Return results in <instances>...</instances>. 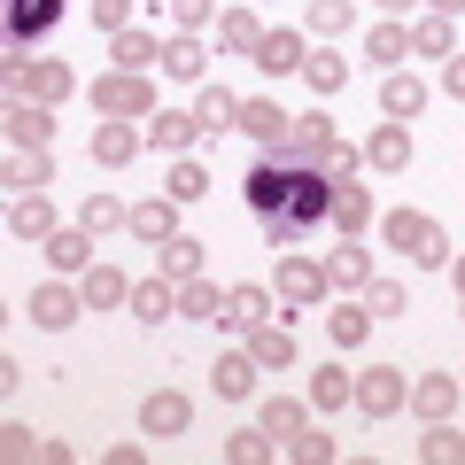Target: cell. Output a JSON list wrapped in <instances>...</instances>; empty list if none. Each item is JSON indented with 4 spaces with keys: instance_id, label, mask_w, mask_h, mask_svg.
Here are the masks:
<instances>
[{
    "instance_id": "24",
    "label": "cell",
    "mask_w": 465,
    "mask_h": 465,
    "mask_svg": "<svg viewBox=\"0 0 465 465\" xmlns=\"http://www.w3.org/2000/svg\"><path fill=\"white\" fill-rule=\"evenodd\" d=\"M232 311V287H210V280H179V318H202V326H225Z\"/></svg>"
},
{
    "instance_id": "43",
    "label": "cell",
    "mask_w": 465,
    "mask_h": 465,
    "mask_svg": "<svg viewBox=\"0 0 465 465\" xmlns=\"http://www.w3.org/2000/svg\"><path fill=\"white\" fill-rule=\"evenodd\" d=\"M302 78H311V94H341V85H349V63H341V47H318L311 63H302Z\"/></svg>"
},
{
    "instance_id": "44",
    "label": "cell",
    "mask_w": 465,
    "mask_h": 465,
    "mask_svg": "<svg viewBox=\"0 0 465 465\" xmlns=\"http://www.w3.org/2000/svg\"><path fill=\"white\" fill-rule=\"evenodd\" d=\"M163 186H171V202H179V210H186V202H202V194H210V171H202L194 155H179V163H171V179H163Z\"/></svg>"
},
{
    "instance_id": "28",
    "label": "cell",
    "mask_w": 465,
    "mask_h": 465,
    "mask_svg": "<svg viewBox=\"0 0 465 465\" xmlns=\"http://www.w3.org/2000/svg\"><path fill=\"white\" fill-rule=\"evenodd\" d=\"M217 47L225 54H256L264 47V16H256V8H225V16H217Z\"/></svg>"
},
{
    "instance_id": "50",
    "label": "cell",
    "mask_w": 465,
    "mask_h": 465,
    "mask_svg": "<svg viewBox=\"0 0 465 465\" xmlns=\"http://www.w3.org/2000/svg\"><path fill=\"white\" fill-rule=\"evenodd\" d=\"M171 8V24H179V32H202V24L217 16V0H163Z\"/></svg>"
},
{
    "instance_id": "31",
    "label": "cell",
    "mask_w": 465,
    "mask_h": 465,
    "mask_svg": "<svg viewBox=\"0 0 465 465\" xmlns=\"http://www.w3.org/2000/svg\"><path fill=\"white\" fill-rule=\"evenodd\" d=\"M8 232H16V241H47L54 232V202L47 194H16L8 202Z\"/></svg>"
},
{
    "instance_id": "46",
    "label": "cell",
    "mask_w": 465,
    "mask_h": 465,
    "mask_svg": "<svg viewBox=\"0 0 465 465\" xmlns=\"http://www.w3.org/2000/svg\"><path fill=\"white\" fill-rule=\"evenodd\" d=\"M124 217H133V210H124L116 194H101V186H94V194H85V210H78V225H85V232H109V225H124Z\"/></svg>"
},
{
    "instance_id": "2",
    "label": "cell",
    "mask_w": 465,
    "mask_h": 465,
    "mask_svg": "<svg viewBox=\"0 0 465 465\" xmlns=\"http://www.w3.org/2000/svg\"><path fill=\"white\" fill-rule=\"evenodd\" d=\"M287 155L311 171H326V179H357V148H349L341 133H333V116H295V140H287Z\"/></svg>"
},
{
    "instance_id": "11",
    "label": "cell",
    "mask_w": 465,
    "mask_h": 465,
    "mask_svg": "<svg viewBox=\"0 0 465 465\" xmlns=\"http://www.w3.org/2000/svg\"><path fill=\"white\" fill-rule=\"evenodd\" d=\"M78 311H85V287H63V280L32 287V326H39V333H63V326H78Z\"/></svg>"
},
{
    "instance_id": "21",
    "label": "cell",
    "mask_w": 465,
    "mask_h": 465,
    "mask_svg": "<svg viewBox=\"0 0 465 465\" xmlns=\"http://www.w3.org/2000/svg\"><path fill=\"white\" fill-rule=\"evenodd\" d=\"M326 287H333V295H365V287H372V256L357 249V241H341V249L326 256Z\"/></svg>"
},
{
    "instance_id": "54",
    "label": "cell",
    "mask_w": 465,
    "mask_h": 465,
    "mask_svg": "<svg viewBox=\"0 0 465 465\" xmlns=\"http://www.w3.org/2000/svg\"><path fill=\"white\" fill-rule=\"evenodd\" d=\"M372 8H388V16L403 24V16H411V8H419V0H372Z\"/></svg>"
},
{
    "instance_id": "34",
    "label": "cell",
    "mask_w": 465,
    "mask_h": 465,
    "mask_svg": "<svg viewBox=\"0 0 465 465\" xmlns=\"http://www.w3.org/2000/svg\"><path fill=\"white\" fill-rule=\"evenodd\" d=\"M155 272L163 280H202V241L194 232H171L163 249H155Z\"/></svg>"
},
{
    "instance_id": "32",
    "label": "cell",
    "mask_w": 465,
    "mask_h": 465,
    "mask_svg": "<svg viewBox=\"0 0 465 465\" xmlns=\"http://www.w3.org/2000/svg\"><path fill=\"white\" fill-rule=\"evenodd\" d=\"M326 333H333V349H365V333H372V302L357 311L349 295H333V311H326Z\"/></svg>"
},
{
    "instance_id": "16",
    "label": "cell",
    "mask_w": 465,
    "mask_h": 465,
    "mask_svg": "<svg viewBox=\"0 0 465 465\" xmlns=\"http://www.w3.org/2000/svg\"><path fill=\"white\" fill-rule=\"evenodd\" d=\"M140 148H148L140 124H116V116H109V124H94V163H101V171H124Z\"/></svg>"
},
{
    "instance_id": "3",
    "label": "cell",
    "mask_w": 465,
    "mask_h": 465,
    "mask_svg": "<svg viewBox=\"0 0 465 465\" xmlns=\"http://www.w3.org/2000/svg\"><path fill=\"white\" fill-rule=\"evenodd\" d=\"M381 241H388L396 256H411L419 272L450 264V241H442V225H434L427 210H388V217H381Z\"/></svg>"
},
{
    "instance_id": "51",
    "label": "cell",
    "mask_w": 465,
    "mask_h": 465,
    "mask_svg": "<svg viewBox=\"0 0 465 465\" xmlns=\"http://www.w3.org/2000/svg\"><path fill=\"white\" fill-rule=\"evenodd\" d=\"M442 94H458V101H465V47L442 63Z\"/></svg>"
},
{
    "instance_id": "9",
    "label": "cell",
    "mask_w": 465,
    "mask_h": 465,
    "mask_svg": "<svg viewBox=\"0 0 465 465\" xmlns=\"http://www.w3.org/2000/svg\"><path fill=\"white\" fill-rule=\"evenodd\" d=\"M241 133H249L264 155H287V140H295V116H287L280 101H264V94H256V101H241Z\"/></svg>"
},
{
    "instance_id": "36",
    "label": "cell",
    "mask_w": 465,
    "mask_h": 465,
    "mask_svg": "<svg viewBox=\"0 0 465 465\" xmlns=\"http://www.w3.org/2000/svg\"><path fill=\"white\" fill-rule=\"evenodd\" d=\"M109 54H116V70H148V63H163V39L155 32H109Z\"/></svg>"
},
{
    "instance_id": "35",
    "label": "cell",
    "mask_w": 465,
    "mask_h": 465,
    "mask_svg": "<svg viewBox=\"0 0 465 465\" xmlns=\"http://www.w3.org/2000/svg\"><path fill=\"white\" fill-rule=\"evenodd\" d=\"M381 109L396 116V124H411V116L427 109V85H419L411 70H388V85H381Z\"/></svg>"
},
{
    "instance_id": "23",
    "label": "cell",
    "mask_w": 465,
    "mask_h": 465,
    "mask_svg": "<svg viewBox=\"0 0 465 465\" xmlns=\"http://www.w3.org/2000/svg\"><path fill=\"white\" fill-rule=\"evenodd\" d=\"M133 318L140 326H163V318H179V280H133Z\"/></svg>"
},
{
    "instance_id": "14",
    "label": "cell",
    "mask_w": 465,
    "mask_h": 465,
    "mask_svg": "<svg viewBox=\"0 0 465 465\" xmlns=\"http://www.w3.org/2000/svg\"><path fill=\"white\" fill-rule=\"evenodd\" d=\"M249 63L264 70V78H295V70L311 63V47H302V32H287V24H280V32H264V47H256Z\"/></svg>"
},
{
    "instance_id": "45",
    "label": "cell",
    "mask_w": 465,
    "mask_h": 465,
    "mask_svg": "<svg viewBox=\"0 0 465 465\" xmlns=\"http://www.w3.org/2000/svg\"><path fill=\"white\" fill-rule=\"evenodd\" d=\"M225 458L232 465H264V458H280V442H272L264 427H249V434H225Z\"/></svg>"
},
{
    "instance_id": "17",
    "label": "cell",
    "mask_w": 465,
    "mask_h": 465,
    "mask_svg": "<svg viewBox=\"0 0 465 465\" xmlns=\"http://www.w3.org/2000/svg\"><path fill=\"white\" fill-rule=\"evenodd\" d=\"M458 396H465L458 372H419V381H411V411L419 419H450V411H458Z\"/></svg>"
},
{
    "instance_id": "30",
    "label": "cell",
    "mask_w": 465,
    "mask_h": 465,
    "mask_svg": "<svg viewBox=\"0 0 465 465\" xmlns=\"http://www.w3.org/2000/svg\"><path fill=\"white\" fill-rule=\"evenodd\" d=\"M78 287H85V311H116V302H133V280L116 264H94V272H78Z\"/></svg>"
},
{
    "instance_id": "5",
    "label": "cell",
    "mask_w": 465,
    "mask_h": 465,
    "mask_svg": "<svg viewBox=\"0 0 465 465\" xmlns=\"http://www.w3.org/2000/svg\"><path fill=\"white\" fill-rule=\"evenodd\" d=\"M54 24H63V0H0V39H8V54L39 47Z\"/></svg>"
},
{
    "instance_id": "57",
    "label": "cell",
    "mask_w": 465,
    "mask_h": 465,
    "mask_svg": "<svg viewBox=\"0 0 465 465\" xmlns=\"http://www.w3.org/2000/svg\"><path fill=\"white\" fill-rule=\"evenodd\" d=\"M458 311H465V295H458Z\"/></svg>"
},
{
    "instance_id": "6",
    "label": "cell",
    "mask_w": 465,
    "mask_h": 465,
    "mask_svg": "<svg viewBox=\"0 0 465 465\" xmlns=\"http://www.w3.org/2000/svg\"><path fill=\"white\" fill-rule=\"evenodd\" d=\"M8 94L47 101V109H54V101H70V94H78V70H70V63H54V54H39V63H16V70H8Z\"/></svg>"
},
{
    "instance_id": "19",
    "label": "cell",
    "mask_w": 465,
    "mask_h": 465,
    "mask_svg": "<svg viewBox=\"0 0 465 465\" xmlns=\"http://www.w3.org/2000/svg\"><path fill=\"white\" fill-rule=\"evenodd\" d=\"M365 163L388 171V179H396V171H411V124H396V116H388L381 133L365 140Z\"/></svg>"
},
{
    "instance_id": "10",
    "label": "cell",
    "mask_w": 465,
    "mask_h": 465,
    "mask_svg": "<svg viewBox=\"0 0 465 465\" xmlns=\"http://www.w3.org/2000/svg\"><path fill=\"white\" fill-rule=\"evenodd\" d=\"M186 427H194V403H186L179 388H148V403H140V434H155V442H179Z\"/></svg>"
},
{
    "instance_id": "29",
    "label": "cell",
    "mask_w": 465,
    "mask_h": 465,
    "mask_svg": "<svg viewBox=\"0 0 465 465\" xmlns=\"http://www.w3.org/2000/svg\"><path fill=\"white\" fill-rule=\"evenodd\" d=\"M365 225H372V194L357 179H333V232L349 241V232H365Z\"/></svg>"
},
{
    "instance_id": "41",
    "label": "cell",
    "mask_w": 465,
    "mask_h": 465,
    "mask_svg": "<svg viewBox=\"0 0 465 465\" xmlns=\"http://www.w3.org/2000/svg\"><path fill=\"white\" fill-rule=\"evenodd\" d=\"M365 54H372V63H388V70H403V54H411V24H396V16H388V24H372Z\"/></svg>"
},
{
    "instance_id": "7",
    "label": "cell",
    "mask_w": 465,
    "mask_h": 465,
    "mask_svg": "<svg viewBox=\"0 0 465 465\" xmlns=\"http://www.w3.org/2000/svg\"><path fill=\"white\" fill-rule=\"evenodd\" d=\"M403 403H411L403 365H365V372H357V411H365V419H396Z\"/></svg>"
},
{
    "instance_id": "56",
    "label": "cell",
    "mask_w": 465,
    "mask_h": 465,
    "mask_svg": "<svg viewBox=\"0 0 465 465\" xmlns=\"http://www.w3.org/2000/svg\"><path fill=\"white\" fill-rule=\"evenodd\" d=\"M450 280H458V295H465V256H458V264H450Z\"/></svg>"
},
{
    "instance_id": "1",
    "label": "cell",
    "mask_w": 465,
    "mask_h": 465,
    "mask_svg": "<svg viewBox=\"0 0 465 465\" xmlns=\"http://www.w3.org/2000/svg\"><path fill=\"white\" fill-rule=\"evenodd\" d=\"M287 163H295V155H287ZM256 225H264L272 249H302L311 232H326V225H333V179H326V171H311V163H295V171H287L280 210L256 217Z\"/></svg>"
},
{
    "instance_id": "48",
    "label": "cell",
    "mask_w": 465,
    "mask_h": 465,
    "mask_svg": "<svg viewBox=\"0 0 465 465\" xmlns=\"http://www.w3.org/2000/svg\"><path fill=\"white\" fill-rule=\"evenodd\" d=\"M365 302H372V318H403V311H411V295H403V280H381V272H372Z\"/></svg>"
},
{
    "instance_id": "49",
    "label": "cell",
    "mask_w": 465,
    "mask_h": 465,
    "mask_svg": "<svg viewBox=\"0 0 465 465\" xmlns=\"http://www.w3.org/2000/svg\"><path fill=\"white\" fill-rule=\"evenodd\" d=\"M133 8L140 0H94V32H133Z\"/></svg>"
},
{
    "instance_id": "26",
    "label": "cell",
    "mask_w": 465,
    "mask_h": 465,
    "mask_svg": "<svg viewBox=\"0 0 465 465\" xmlns=\"http://www.w3.org/2000/svg\"><path fill=\"white\" fill-rule=\"evenodd\" d=\"M8 186H16V194H47L54 186V155L47 148H8Z\"/></svg>"
},
{
    "instance_id": "53",
    "label": "cell",
    "mask_w": 465,
    "mask_h": 465,
    "mask_svg": "<svg viewBox=\"0 0 465 465\" xmlns=\"http://www.w3.org/2000/svg\"><path fill=\"white\" fill-rule=\"evenodd\" d=\"M8 458H39V434L32 427H8Z\"/></svg>"
},
{
    "instance_id": "18",
    "label": "cell",
    "mask_w": 465,
    "mask_h": 465,
    "mask_svg": "<svg viewBox=\"0 0 465 465\" xmlns=\"http://www.w3.org/2000/svg\"><path fill=\"white\" fill-rule=\"evenodd\" d=\"M256 372H264V365H256L249 349H225V357L210 365V388H217L225 403H241V396H256Z\"/></svg>"
},
{
    "instance_id": "38",
    "label": "cell",
    "mask_w": 465,
    "mask_h": 465,
    "mask_svg": "<svg viewBox=\"0 0 465 465\" xmlns=\"http://www.w3.org/2000/svg\"><path fill=\"white\" fill-rule=\"evenodd\" d=\"M302 32H311V39H349V32H357V8H349V0H311Z\"/></svg>"
},
{
    "instance_id": "33",
    "label": "cell",
    "mask_w": 465,
    "mask_h": 465,
    "mask_svg": "<svg viewBox=\"0 0 465 465\" xmlns=\"http://www.w3.org/2000/svg\"><path fill=\"white\" fill-rule=\"evenodd\" d=\"M411 54H427V63H450V54H458V24L427 8V16L411 24Z\"/></svg>"
},
{
    "instance_id": "22",
    "label": "cell",
    "mask_w": 465,
    "mask_h": 465,
    "mask_svg": "<svg viewBox=\"0 0 465 465\" xmlns=\"http://www.w3.org/2000/svg\"><path fill=\"white\" fill-rule=\"evenodd\" d=\"M249 357L264 372H287L295 365V333H287V318H264V326H249Z\"/></svg>"
},
{
    "instance_id": "55",
    "label": "cell",
    "mask_w": 465,
    "mask_h": 465,
    "mask_svg": "<svg viewBox=\"0 0 465 465\" xmlns=\"http://www.w3.org/2000/svg\"><path fill=\"white\" fill-rule=\"evenodd\" d=\"M427 8L434 16H465V0H427Z\"/></svg>"
},
{
    "instance_id": "42",
    "label": "cell",
    "mask_w": 465,
    "mask_h": 465,
    "mask_svg": "<svg viewBox=\"0 0 465 465\" xmlns=\"http://www.w3.org/2000/svg\"><path fill=\"white\" fill-rule=\"evenodd\" d=\"M341 403H357V372L333 365V372H318V381H311V411H341Z\"/></svg>"
},
{
    "instance_id": "39",
    "label": "cell",
    "mask_w": 465,
    "mask_h": 465,
    "mask_svg": "<svg viewBox=\"0 0 465 465\" xmlns=\"http://www.w3.org/2000/svg\"><path fill=\"white\" fill-rule=\"evenodd\" d=\"M419 458H427V465H465V434L450 427V419H427V434H419Z\"/></svg>"
},
{
    "instance_id": "8",
    "label": "cell",
    "mask_w": 465,
    "mask_h": 465,
    "mask_svg": "<svg viewBox=\"0 0 465 465\" xmlns=\"http://www.w3.org/2000/svg\"><path fill=\"white\" fill-rule=\"evenodd\" d=\"M326 295H333V287H326V264L280 249V302H287V311H311V302H326Z\"/></svg>"
},
{
    "instance_id": "25",
    "label": "cell",
    "mask_w": 465,
    "mask_h": 465,
    "mask_svg": "<svg viewBox=\"0 0 465 465\" xmlns=\"http://www.w3.org/2000/svg\"><path fill=\"white\" fill-rule=\"evenodd\" d=\"M155 70H163V78H179V85H202L210 54H202V39H194V32H171V39H163V63H155Z\"/></svg>"
},
{
    "instance_id": "47",
    "label": "cell",
    "mask_w": 465,
    "mask_h": 465,
    "mask_svg": "<svg viewBox=\"0 0 465 465\" xmlns=\"http://www.w3.org/2000/svg\"><path fill=\"white\" fill-rule=\"evenodd\" d=\"M287 458H295V465H333V458H341V442H333V434H311V427H302L295 442H287Z\"/></svg>"
},
{
    "instance_id": "13",
    "label": "cell",
    "mask_w": 465,
    "mask_h": 465,
    "mask_svg": "<svg viewBox=\"0 0 465 465\" xmlns=\"http://www.w3.org/2000/svg\"><path fill=\"white\" fill-rule=\"evenodd\" d=\"M140 133H148L163 155H194V140H202V116H194V109H155L148 124H140Z\"/></svg>"
},
{
    "instance_id": "4",
    "label": "cell",
    "mask_w": 465,
    "mask_h": 465,
    "mask_svg": "<svg viewBox=\"0 0 465 465\" xmlns=\"http://www.w3.org/2000/svg\"><path fill=\"white\" fill-rule=\"evenodd\" d=\"M94 109L116 116V124H148V116H155L148 70H101V78H94Z\"/></svg>"
},
{
    "instance_id": "58",
    "label": "cell",
    "mask_w": 465,
    "mask_h": 465,
    "mask_svg": "<svg viewBox=\"0 0 465 465\" xmlns=\"http://www.w3.org/2000/svg\"><path fill=\"white\" fill-rule=\"evenodd\" d=\"M148 8H155V0H148Z\"/></svg>"
},
{
    "instance_id": "15",
    "label": "cell",
    "mask_w": 465,
    "mask_h": 465,
    "mask_svg": "<svg viewBox=\"0 0 465 465\" xmlns=\"http://www.w3.org/2000/svg\"><path fill=\"white\" fill-rule=\"evenodd\" d=\"M47 140H54V109H47V101H8V148H47Z\"/></svg>"
},
{
    "instance_id": "40",
    "label": "cell",
    "mask_w": 465,
    "mask_h": 465,
    "mask_svg": "<svg viewBox=\"0 0 465 465\" xmlns=\"http://www.w3.org/2000/svg\"><path fill=\"white\" fill-rule=\"evenodd\" d=\"M264 318H280V311H272V287L241 280V287H232V311H225V326H264Z\"/></svg>"
},
{
    "instance_id": "12",
    "label": "cell",
    "mask_w": 465,
    "mask_h": 465,
    "mask_svg": "<svg viewBox=\"0 0 465 465\" xmlns=\"http://www.w3.org/2000/svg\"><path fill=\"white\" fill-rule=\"evenodd\" d=\"M124 232H133L140 249H163L171 232H179V202L155 194V202H133V217H124Z\"/></svg>"
},
{
    "instance_id": "27",
    "label": "cell",
    "mask_w": 465,
    "mask_h": 465,
    "mask_svg": "<svg viewBox=\"0 0 465 465\" xmlns=\"http://www.w3.org/2000/svg\"><path fill=\"white\" fill-rule=\"evenodd\" d=\"M194 116H202V133H241V94L232 85H202Z\"/></svg>"
},
{
    "instance_id": "20",
    "label": "cell",
    "mask_w": 465,
    "mask_h": 465,
    "mask_svg": "<svg viewBox=\"0 0 465 465\" xmlns=\"http://www.w3.org/2000/svg\"><path fill=\"white\" fill-rule=\"evenodd\" d=\"M39 249H47L54 272H94V232H85V225H54Z\"/></svg>"
},
{
    "instance_id": "37",
    "label": "cell",
    "mask_w": 465,
    "mask_h": 465,
    "mask_svg": "<svg viewBox=\"0 0 465 465\" xmlns=\"http://www.w3.org/2000/svg\"><path fill=\"white\" fill-rule=\"evenodd\" d=\"M302 419H311V403H295V396H272L264 411H256V427H264L272 442L287 450V442H295V434H302Z\"/></svg>"
},
{
    "instance_id": "52",
    "label": "cell",
    "mask_w": 465,
    "mask_h": 465,
    "mask_svg": "<svg viewBox=\"0 0 465 465\" xmlns=\"http://www.w3.org/2000/svg\"><path fill=\"white\" fill-rule=\"evenodd\" d=\"M39 458H47V465H70V458H78V450H70L63 434H39Z\"/></svg>"
}]
</instances>
